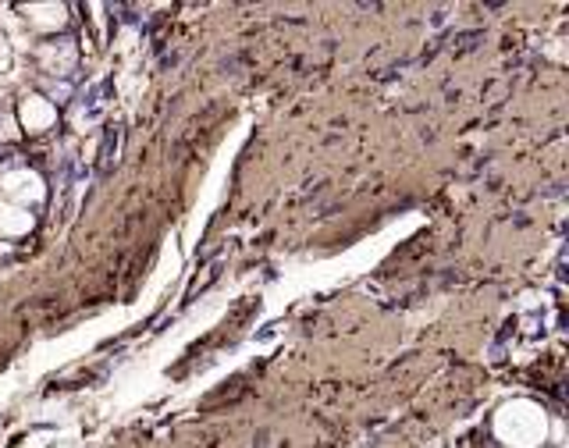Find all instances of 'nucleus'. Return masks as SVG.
<instances>
[{
    "mask_svg": "<svg viewBox=\"0 0 569 448\" xmlns=\"http://www.w3.org/2000/svg\"><path fill=\"white\" fill-rule=\"evenodd\" d=\"M50 118H53V110H50L43 100H29V103L22 107V121L29 125V132L46 129V125H50Z\"/></svg>",
    "mask_w": 569,
    "mask_h": 448,
    "instance_id": "nucleus-2",
    "label": "nucleus"
},
{
    "mask_svg": "<svg viewBox=\"0 0 569 448\" xmlns=\"http://www.w3.org/2000/svg\"><path fill=\"white\" fill-rule=\"evenodd\" d=\"M32 224V217L29 213H22L18 206H0V232L4 235H18V232H25Z\"/></svg>",
    "mask_w": 569,
    "mask_h": 448,
    "instance_id": "nucleus-3",
    "label": "nucleus"
},
{
    "mask_svg": "<svg viewBox=\"0 0 569 448\" xmlns=\"http://www.w3.org/2000/svg\"><path fill=\"white\" fill-rule=\"evenodd\" d=\"M0 185H4L8 192H15V196H22V199H39L43 196V185H39V178L32 171H15V175H8Z\"/></svg>",
    "mask_w": 569,
    "mask_h": 448,
    "instance_id": "nucleus-1",
    "label": "nucleus"
}]
</instances>
